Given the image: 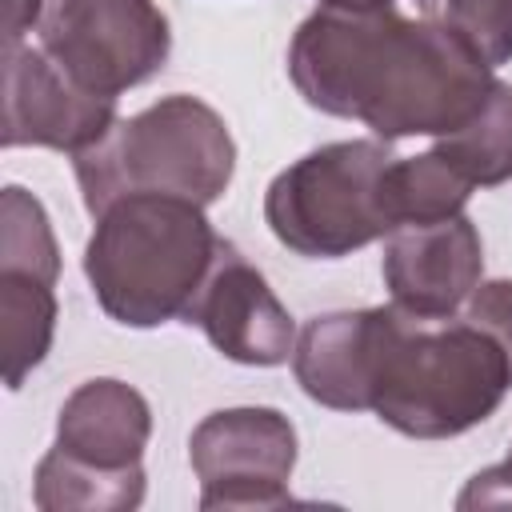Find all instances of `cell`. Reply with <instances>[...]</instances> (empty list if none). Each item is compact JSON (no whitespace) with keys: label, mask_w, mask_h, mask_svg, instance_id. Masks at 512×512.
<instances>
[{"label":"cell","mask_w":512,"mask_h":512,"mask_svg":"<svg viewBox=\"0 0 512 512\" xmlns=\"http://www.w3.org/2000/svg\"><path fill=\"white\" fill-rule=\"evenodd\" d=\"M288 80L308 108L360 120L392 144L456 132L480 112L496 76L464 40L428 20L320 4L292 32Z\"/></svg>","instance_id":"obj_1"},{"label":"cell","mask_w":512,"mask_h":512,"mask_svg":"<svg viewBox=\"0 0 512 512\" xmlns=\"http://www.w3.org/2000/svg\"><path fill=\"white\" fill-rule=\"evenodd\" d=\"M92 220L84 276L104 316L124 328L184 320L224 244L204 208L180 196L136 192Z\"/></svg>","instance_id":"obj_2"},{"label":"cell","mask_w":512,"mask_h":512,"mask_svg":"<svg viewBox=\"0 0 512 512\" xmlns=\"http://www.w3.org/2000/svg\"><path fill=\"white\" fill-rule=\"evenodd\" d=\"M84 208L100 216L108 204L160 192L200 208L216 204L236 172V144L224 116L200 96L172 92L116 124L72 156Z\"/></svg>","instance_id":"obj_3"},{"label":"cell","mask_w":512,"mask_h":512,"mask_svg":"<svg viewBox=\"0 0 512 512\" xmlns=\"http://www.w3.org/2000/svg\"><path fill=\"white\" fill-rule=\"evenodd\" d=\"M512 388L508 352L468 316L416 320L404 312L376 384L372 412L412 440H448L484 424Z\"/></svg>","instance_id":"obj_4"},{"label":"cell","mask_w":512,"mask_h":512,"mask_svg":"<svg viewBox=\"0 0 512 512\" xmlns=\"http://www.w3.org/2000/svg\"><path fill=\"white\" fill-rule=\"evenodd\" d=\"M388 140H336L272 176L264 220L272 236L308 260H340L392 232L384 176Z\"/></svg>","instance_id":"obj_5"},{"label":"cell","mask_w":512,"mask_h":512,"mask_svg":"<svg viewBox=\"0 0 512 512\" xmlns=\"http://www.w3.org/2000/svg\"><path fill=\"white\" fill-rule=\"evenodd\" d=\"M36 36L80 88L112 100L152 80L172 52L156 0H44Z\"/></svg>","instance_id":"obj_6"},{"label":"cell","mask_w":512,"mask_h":512,"mask_svg":"<svg viewBox=\"0 0 512 512\" xmlns=\"http://www.w3.org/2000/svg\"><path fill=\"white\" fill-rule=\"evenodd\" d=\"M200 508H280L292 500L296 428L280 408L244 404L208 412L188 436Z\"/></svg>","instance_id":"obj_7"},{"label":"cell","mask_w":512,"mask_h":512,"mask_svg":"<svg viewBox=\"0 0 512 512\" xmlns=\"http://www.w3.org/2000/svg\"><path fill=\"white\" fill-rule=\"evenodd\" d=\"M116 124V100L80 88L44 48H4V148L84 152Z\"/></svg>","instance_id":"obj_8"},{"label":"cell","mask_w":512,"mask_h":512,"mask_svg":"<svg viewBox=\"0 0 512 512\" xmlns=\"http://www.w3.org/2000/svg\"><path fill=\"white\" fill-rule=\"evenodd\" d=\"M184 324H196L208 344L248 368H276L292 360L296 324L288 308L268 288L264 272L252 268L236 244H220L196 300L184 312Z\"/></svg>","instance_id":"obj_9"},{"label":"cell","mask_w":512,"mask_h":512,"mask_svg":"<svg viewBox=\"0 0 512 512\" xmlns=\"http://www.w3.org/2000/svg\"><path fill=\"white\" fill-rule=\"evenodd\" d=\"M404 312L388 308H344L304 324L292 348V372L308 400L336 412H372L380 368Z\"/></svg>","instance_id":"obj_10"},{"label":"cell","mask_w":512,"mask_h":512,"mask_svg":"<svg viewBox=\"0 0 512 512\" xmlns=\"http://www.w3.org/2000/svg\"><path fill=\"white\" fill-rule=\"evenodd\" d=\"M392 304L416 320H448L484 276L480 228L460 212L436 224H400L380 256Z\"/></svg>","instance_id":"obj_11"},{"label":"cell","mask_w":512,"mask_h":512,"mask_svg":"<svg viewBox=\"0 0 512 512\" xmlns=\"http://www.w3.org/2000/svg\"><path fill=\"white\" fill-rule=\"evenodd\" d=\"M148 436V400L116 376L84 380L56 412V448L96 468H136Z\"/></svg>","instance_id":"obj_12"},{"label":"cell","mask_w":512,"mask_h":512,"mask_svg":"<svg viewBox=\"0 0 512 512\" xmlns=\"http://www.w3.org/2000/svg\"><path fill=\"white\" fill-rule=\"evenodd\" d=\"M144 464L136 468H96L56 444L40 456L32 476V500L40 512H128L144 504Z\"/></svg>","instance_id":"obj_13"},{"label":"cell","mask_w":512,"mask_h":512,"mask_svg":"<svg viewBox=\"0 0 512 512\" xmlns=\"http://www.w3.org/2000/svg\"><path fill=\"white\" fill-rule=\"evenodd\" d=\"M56 284L24 272H0V324H4V384L16 392L24 376L48 356L56 336Z\"/></svg>","instance_id":"obj_14"},{"label":"cell","mask_w":512,"mask_h":512,"mask_svg":"<svg viewBox=\"0 0 512 512\" xmlns=\"http://www.w3.org/2000/svg\"><path fill=\"white\" fill-rule=\"evenodd\" d=\"M472 188H496L512 176V84L492 80L480 112L432 144Z\"/></svg>","instance_id":"obj_15"},{"label":"cell","mask_w":512,"mask_h":512,"mask_svg":"<svg viewBox=\"0 0 512 512\" xmlns=\"http://www.w3.org/2000/svg\"><path fill=\"white\" fill-rule=\"evenodd\" d=\"M472 196V184L436 152L420 156H396L384 176V200L392 228L400 224H436L448 216H460Z\"/></svg>","instance_id":"obj_16"},{"label":"cell","mask_w":512,"mask_h":512,"mask_svg":"<svg viewBox=\"0 0 512 512\" xmlns=\"http://www.w3.org/2000/svg\"><path fill=\"white\" fill-rule=\"evenodd\" d=\"M0 272H24L44 284L60 280V248L52 236V220L44 204L20 184H8L0 196Z\"/></svg>","instance_id":"obj_17"},{"label":"cell","mask_w":512,"mask_h":512,"mask_svg":"<svg viewBox=\"0 0 512 512\" xmlns=\"http://www.w3.org/2000/svg\"><path fill=\"white\" fill-rule=\"evenodd\" d=\"M420 20L464 40L488 68L512 60V0H416Z\"/></svg>","instance_id":"obj_18"},{"label":"cell","mask_w":512,"mask_h":512,"mask_svg":"<svg viewBox=\"0 0 512 512\" xmlns=\"http://www.w3.org/2000/svg\"><path fill=\"white\" fill-rule=\"evenodd\" d=\"M468 320L480 324L512 360V280H480L468 296Z\"/></svg>","instance_id":"obj_19"},{"label":"cell","mask_w":512,"mask_h":512,"mask_svg":"<svg viewBox=\"0 0 512 512\" xmlns=\"http://www.w3.org/2000/svg\"><path fill=\"white\" fill-rule=\"evenodd\" d=\"M460 508H492V504H512V448H508V456L500 460V464H492V468H484V472H476L472 480H468V488L460 492V500H456Z\"/></svg>","instance_id":"obj_20"},{"label":"cell","mask_w":512,"mask_h":512,"mask_svg":"<svg viewBox=\"0 0 512 512\" xmlns=\"http://www.w3.org/2000/svg\"><path fill=\"white\" fill-rule=\"evenodd\" d=\"M44 0H8V44H20L28 28H36Z\"/></svg>","instance_id":"obj_21"},{"label":"cell","mask_w":512,"mask_h":512,"mask_svg":"<svg viewBox=\"0 0 512 512\" xmlns=\"http://www.w3.org/2000/svg\"><path fill=\"white\" fill-rule=\"evenodd\" d=\"M328 8H392L396 0H320Z\"/></svg>","instance_id":"obj_22"}]
</instances>
